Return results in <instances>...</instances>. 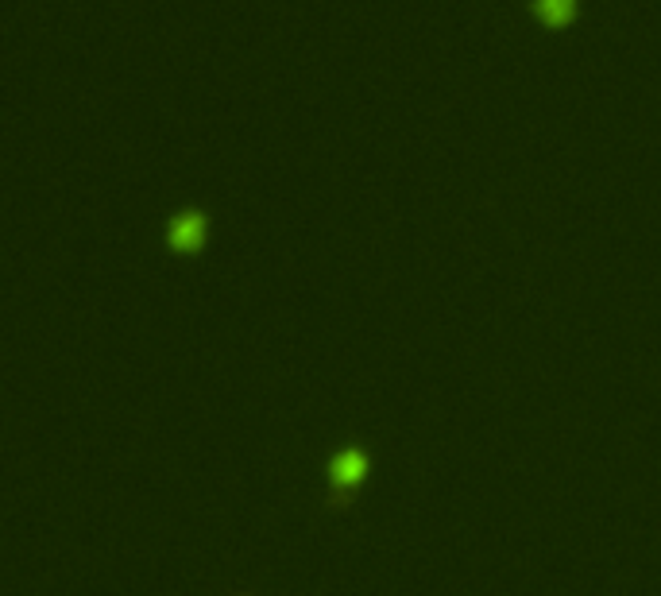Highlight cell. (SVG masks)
I'll return each instance as SVG.
<instances>
[{
    "instance_id": "7a4b0ae2",
    "label": "cell",
    "mask_w": 661,
    "mask_h": 596,
    "mask_svg": "<svg viewBox=\"0 0 661 596\" xmlns=\"http://www.w3.org/2000/svg\"><path fill=\"white\" fill-rule=\"evenodd\" d=\"M163 244L174 256H198L209 244V213L198 206H186L167 217L163 225Z\"/></svg>"
},
{
    "instance_id": "6da1fadb",
    "label": "cell",
    "mask_w": 661,
    "mask_h": 596,
    "mask_svg": "<svg viewBox=\"0 0 661 596\" xmlns=\"http://www.w3.org/2000/svg\"><path fill=\"white\" fill-rule=\"evenodd\" d=\"M372 449L364 446V442H348L341 446L333 457H329V465H325V480H329V507L333 511H345L352 507L356 500V492L368 484L372 477Z\"/></svg>"
},
{
    "instance_id": "3957f363",
    "label": "cell",
    "mask_w": 661,
    "mask_h": 596,
    "mask_svg": "<svg viewBox=\"0 0 661 596\" xmlns=\"http://www.w3.org/2000/svg\"><path fill=\"white\" fill-rule=\"evenodd\" d=\"M530 16L538 28L565 31L573 28L576 16H580V0H530Z\"/></svg>"
}]
</instances>
